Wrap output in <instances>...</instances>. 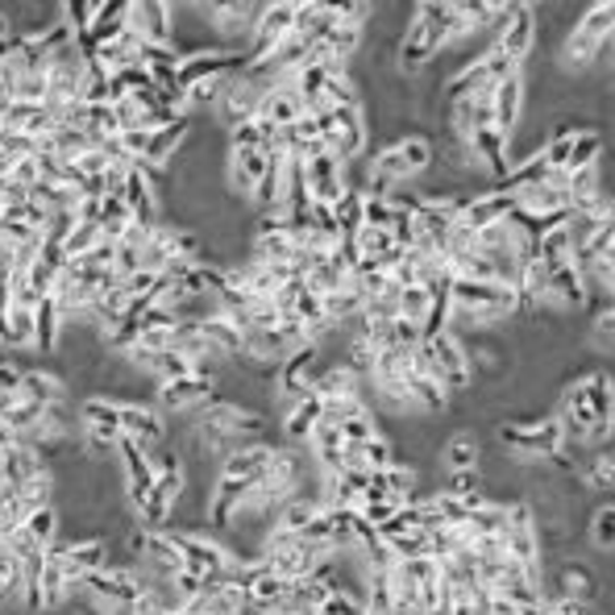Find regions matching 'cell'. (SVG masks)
<instances>
[{"label": "cell", "instance_id": "1", "mask_svg": "<svg viewBox=\"0 0 615 615\" xmlns=\"http://www.w3.org/2000/svg\"><path fill=\"white\" fill-rule=\"evenodd\" d=\"M450 34H453V4H437V0H425V4H412V22L403 29V38L396 42V72L403 79H421V75L437 63V54L450 50Z\"/></svg>", "mask_w": 615, "mask_h": 615}, {"label": "cell", "instance_id": "2", "mask_svg": "<svg viewBox=\"0 0 615 615\" xmlns=\"http://www.w3.org/2000/svg\"><path fill=\"white\" fill-rule=\"evenodd\" d=\"M171 532H175V544L184 553V569L196 574V578H204V582L229 578V569L241 562L234 544L225 541V537H216V532H209V528H171Z\"/></svg>", "mask_w": 615, "mask_h": 615}, {"label": "cell", "instance_id": "3", "mask_svg": "<svg viewBox=\"0 0 615 615\" xmlns=\"http://www.w3.org/2000/svg\"><path fill=\"white\" fill-rule=\"evenodd\" d=\"M262 4L254 0H221L213 4V38L221 50H237L246 54L250 38H254V25H259Z\"/></svg>", "mask_w": 615, "mask_h": 615}, {"label": "cell", "instance_id": "4", "mask_svg": "<svg viewBox=\"0 0 615 615\" xmlns=\"http://www.w3.org/2000/svg\"><path fill=\"white\" fill-rule=\"evenodd\" d=\"M291 25H296V4L291 0H266L254 25V38H250V63H266L275 50L291 38Z\"/></svg>", "mask_w": 615, "mask_h": 615}, {"label": "cell", "instance_id": "5", "mask_svg": "<svg viewBox=\"0 0 615 615\" xmlns=\"http://www.w3.org/2000/svg\"><path fill=\"white\" fill-rule=\"evenodd\" d=\"M491 50H499L507 63H516L524 75V67H528L532 54H537V9H532V4H516L507 25L495 34Z\"/></svg>", "mask_w": 615, "mask_h": 615}, {"label": "cell", "instance_id": "6", "mask_svg": "<svg viewBox=\"0 0 615 615\" xmlns=\"http://www.w3.org/2000/svg\"><path fill=\"white\" fill-rule=\"evenodd\" d=\"M209 400H216V379H204V375L171 379L154 387V407L163 412L166 421H171V416H184V421H188L191 412L204 407Z\"/></svg>", "mask_w": 615, "mask_h": 615}, {"label": "cell", "instance_id": "7", "mask_svg": "<svg viewBox=\"0 0 615 615\" xmlns=\"http://www.w3.org/2000/svg\"><path fill=\"white\" fill-rule=\"evenodd\" d=\"M482 462H487V441L478 428H453L432 457L437 474H474L482 470Z\"/></svg>", "mask_w": 615, "mask_h": 615}, {"label": "cell", "instance_id": "8", "mask_svg": "<svg viewBox=\"0 0 615 615\" xmlns=\"http://www.w3.org/2000/svg\"><path fill=\"white\" fill-rule=\"evenodd\" d=\"M266 171H271V159L262 150H229L225 154V191L241 204H250L266 179Z\"/></svg>", "mask_w": 615, "mask_h": 615}, {"label": "cell", "instance_id": "9", "mask_svg": "<svg viewBox=\"0 0 615 615\" xmlns=\"http://www.w3.org/2000/svg\"><path fill=\"white\" fill-rule=\"evenodd\" d=\"M121 432H125L129 441H138L142 450H154L159 441L171 437V421H166L154 403L129 400V403H121Z\"/></svg>", "mask_w": 615, "mask_h": 615}, {"label": "cell", "instance_id": "10", "mask_svg": "<svg viewBox=\"0 0 615 615\" xmlns=\"http://www.w3.org/2000/svg\"><path fill=\"white\" fill-rule=\"evenodd\" d=\"M512 213H516V196L491 188V191H482V196H470V200H466V213H462L457 225H466L470 234H482V229L503 225Z\"/></svg>", "mask_w": 615, "mask_h": 615}, {"label": "cell", "instance_id": "11", "mask_svg": "<svg viewBox=\"0 0 615 615\" xmlns=\"http://www.w3.org/2000/svg\"><path fill=\"white\" fill-rule=\"evenodd\" d=\"M129 29L142 34L146 47H171L175 42V13H171V4H159V0L129 4Z\"/></svg>", "mask_w": 615, "mask_h": 615}, {"label": "cell", "instance_id": "12", "mask_svg": "<svg viewBox=\"0 0 615 615\" xmlns=\"http://www.w3.org/2000/svg\"><path fill=\"white\" fill-rule=\"evenodd\" d=\"M582 544L594 557H615V499H594L582 516Z\"/></svg>", "mask_w": 615, "mask_h": 615}, {"label": "cell", "instance_id": "13", "mask_svg": "<svg viewBox=\"0 0 615 615\" xmlns=\"http://www.w3.org/2000/svg\"><path fill=\"white\" fill-rule=\"evenodd\" d=\"M325 421V403L316 400V396H304L300 403H291L279 412V441L284 445H296V450H304L308 437H312V428Z\"/></svg>", "mask_w": 615, "mask_h": 615}, {"label": "cell", "instance_id": "14", "mask_svg": "<svg viewBox=\"0 0 615 615\" xmlns=\"http://www.w3.org/2000/svg\"><path fill=\"white\" fill-rule=\"evenodd\" d=\"M304 175H308V196H312L316 204H337V200L346 196V166L337 163L332 154L308 159Z\"/></svg>", "mask_w": 615, "mask_h": 615}, {"label": "cell", "instance_id": "15", "mask_svg": "<svg viewBox=\"0 0 615 615\" xmlns=\"http://www.w3.org/2000/svg\"><path fill=\"white\" fill-rule=\"evenodd\" d=\"M574 482L587 499H615V441L607 450L591 453Z\"/></svg>", "mask_w": 615, "mask_h": 615}, {"label": "cell", "instance_id": "16", "mask_svg": "<svg viewBox=\"0 0 615 615\" xmlns=\"http://www.w3.org/2000/svg\"><path fill=\"white\" fill-rule=\"evenodd\" d=\"M22 396L34 403H42V407H50V403H67L72 400V382H67L63 371H54V366H29L22 379Z\"/></svg>", "mask_w": 615, "mask_h": 615}, {"label": "cell", "instance_id": "17", "mask_svg": "<svg viewBox=\"0 0 615 615\" xmlns=\"http://www.w3.org/2000/svg\"><path fill=\"white\" fill-rule=\"evenodd\" d=\"M524 109H528V88H524V75H512L507 84L495 88V129L499 134H516L524 121Z\"/></svg>", "mask_w": 615, "mask_h": 615}, {"label": "cell", "instance_id": "18", "mask_svg": "<svg viewBox=\"0 0 615 615\" xmlns=\"http://www.w3.org/2000/svg\"><path fill=\"white\" fill-rule=\"evenodd\" d=\"M470 146L491 179H503V175L512 171V142H507V134H499L495 125H491V129H478L470 138Z\"/></svg>", "mask_w": 615, "mask_h": 615}, {"label": "cell", "instance_id": "19", "mask_svg": "<svg viewBox=\"0 0 615 615\" xmlns=\"http://www.w3.org/2000/svg\"><path fill=\"white\" fill-rule=\"evenodd\" d=\"M259 117L271 121V125H279V129H287V125H296V121L304 117V100H300V92H296V84H291V79H284L275 92L262 96Z\"/></svg>", "mask_w": 615, "mask_h": 615}, {"label": "cell", "instance_id": "20", "mask_svg": "<svg viewBox=\"0 0 615 615\" xmlns=\"http://www.w3.org/2000/svg\"><path fill=\"white\" fill-rule=\"evenodd\" d=\"M63 312L54 304V296H47L42 304L34 308V350L42 357H54L59 354V341H63Z\"/></svg>", "mask_w": 615, "mask_h": 615}, {"label": "cell", "instance_id": "21", "mask_svg": "<svg viewBox=\"0 0 615 615\" xmlns=\"http://www.w3.org/2000/svg\"><path fill=\"white\" fill-rule=\"evenodd\" d=\"M582 350L591 354H615V304H599L582 321Z\"/></svg>", "mask_w": 615, "mask_h": 615}, {"label": "cell", "instance_id": "22", "mask_svg": "<svg viewBox=\"0 0 615 615\" xmlns=\"http://www.w3.org/2000/svg\"><path fill=\"white\" fill-rule=\"evenodd\" d=\"M188 134H191L188 117H179V121H171V125H163V129H154V134H150V150H146V163L171 166L175 159H179V150H184V142H188Z\"/></svg>", "mask_w": 615, "mask_h": 615}, {"label": "cell", "instance_id": "23", "mask_svg": "<svg viewBox=\"0 0 615 615\" xmlns=\"http://www.w3.org/2000/svg\"><path fill=\"white\" fill-rule=\"evenodd\" d=\"M63 512H59V503H47V507H34V512H25L22 520V532L25 537H34V541L42 544V549H50V544L63 537Z\"/></svg>", "mask_w": 615, "mask_h": 615}, {"label": "cell", "instance_id": "24", "mask_svg": "<svg viewBox=\"0 0 615 615\" xmlns=\"http://www.w3.org/2000/svg\"><path fill=\"white\" fill-rule=\"evenodd\" d=\"M125 29H129V0H109V4H100V9H96V22H92L96 47L117 42Z\"/></svg>", "mask_w": 615, "mask_h": 615}, {"label": "cell", "instance_id": "25", "mask_svg": "<svg viewBox=\"0 0 615 615\" xmlns=\"http://www.w3.org/2000/svg\"><path fill=\"white\" fill-rule=\"evenodd\" d=\"M537 259H541L544 271H557V266H569L574 262V234H569V221L549 229V234L537 241Z\"/></svg>", "mask_w": 615, "mask_h": 615}, {"label": "cell", "instance_id": "26", "mask_svg": "<svg viewBox=\"0 0 615 615\" xmlns=\"http://www.w3.org/2000/svg\"><path fill=\"white\" fill-rule=\"evenodd\" d=\"M362 204H366V196H362V191H354V188H346V196L332 204V216H337V229H341V237H357V229L366 225Z\"/></svg>", "mask_w": 615, "mask_h": 615}, {"label": "cell", "instance_id": "27", "mask_svg": "<svg viewBox=\"0 0 615 615\" xmlns=\"http://www.w3.org/2000/svg\"><path fill=\"white\" fill-rule=\"evenodd\" d=\"M84 104H113V75L88 63L84 72Z\"/></svg>", "mask_w": 615, "mask_h": 615}, {"label": "cell", "instance_id": "28", "mask_svg": "<svg viewBox=\"0 0 615 615\" xmlns=\"http://www.w3.org/2000/svg\"><path fill=\"white\" fill-rule=\"evenodd\" d=\"M428 308H432V296H428L425 287H403L400 291V321L425 325Z\"/></svg>", "mask_w": 615, "mask_h": 615}, {"label": "cell", "instance_id": "29", "mask_svg": "<svg viewBox=\"0 0 615 615\" xmlns=\"http://www.w3.org/2000/svg\"><path fill=\"white\" fill-rule=\"evenodd\" d=\"M96 246H100V225H75L72 237L63 241V254H67V262H75L84 254H92Z\"/></svg>", "mask_w": 615, "mask_h": 615}, {"label": "cell", "instance_id": "30", "mask_svg": "<svg viewBox=\"0 0 615 615\" xmlns=\"http://www.w3.org/2000/svg\"><path fill=\"white\" fill-rule=\"evenodd\" d=\"M96 9H100V4H92V0H67V4H63V25H67L72 34H88L96 22Z\"/></svg>", "mask_w": 615, "mask_h": 615}, {"label": "cell", "instance_id": "31", "mask_svg": "<svg viewBox=\"0 0 615 615\" xmlns=\"http://www.w3.org/2000/svg\"><path fill=\"white\" fill-rule=\"evenodd\" d=\"M0 150L9 154V159H34L38 150H42V142H34L29 134H22V129H0Z\"/></svg>", "mask_w": 615, "mask_h": 615}, {"label": "cell", "instance_id": "32", "mask_svg": "<svg viewBox=\"0 0 615 615\" xmlns=\"http://www.w3.org/2000/svg\"><path fill=\"white\" fill-rule=\"evenodd\" d=\"M362 216H366V225H371V229H391V221H396V209H391V200H382V196H366V204H362Z\"/></svg>", "mask_w": 615, "mask_h": 615}, {"label": "cell", "instance_id": "33", "mask_svg": "<svg viewBox=\"0 0 615 615\" xmlns=\"http://www.w3.org/2000/svg\"><path fill=\"white\" fill-rule=\"evenodd\" d=\"M121 150L138 163V159H146V150H150V129H125L121 134Z\"/></svg>", "mask_w": 615, "mask_h": 615}, {"label": "cell", "instance_id": "34", "mask_svg": "<svg viewBox=\"0 0 615 615\" xmlns=\"http://www.w3.org/2000/svg\"><path fill=\"white\" fill-rule=\"evenodd\" d=\"M0 204H4V213H13V209H25L29 204V188H22V184H4V191H0Z\"/></svg>", "mask_w": 615, "mask_h": 615}, {"label": "cell", "instance_id": "35", "mask_svg": "<svg viewBox=\"0 0 615 615\" xmlns=\"http://www.w3.org/2000/svg\"><path fill=\"white\" fill-rule=\"evenodd\" d=\"M42 179V171H38V159H22V163L13 166V184H22V188H34Z\"/></svg>", "mask_w": 615, "mask_h": 615}]
</instances>
